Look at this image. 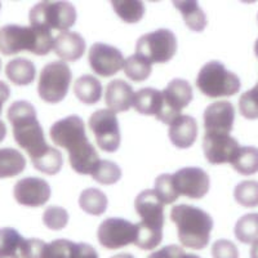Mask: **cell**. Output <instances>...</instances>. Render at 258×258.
Listing matches in <instances>:
<instances>
[{"label":"cell","mask_w":258,"mask_h":258,"mask_svg":"<svg viewBox=\"0 0 258 258\" xmlns=\"http://www.w3.org/2000/svg\"><path fill=\"white\" fill-rule=\"evenodd\" d=\"M54 145L68 150L70 165L77 173L92 174L100 161V156L85 135V125L78 115L61 119L49 131Z\"/></svg>","instance_id":"cell-1"},{"label":"cell","mask_w":258,"mask_h":258,"mask_svg":"<svg viewBox=\"0 0 258 258\" xmlns=\"http://www.w3.org/2000/svg\"><path fill=\"white\" fill-rule=\"evenodd\" d=\"M8 119L13 126V136L18 146L26 150L31 161L40 158L49 145L45 142L35 107L27 101H17L8 109Z\"/></svg>","instance_id":"cell-2"},{"label":"cell","mask_w":258,"mask_h":258,"mask_svg":"<svg viewBox=\"0 0 258 258\" xmlns=\"http://www.w3.org/2000/svg\"><path fill=\"white\" fill-rule=\"evenodd\" d=\"M135 208L142 218L137 223V238L135 244L144 250H151L163 240L164 226V204L158 199L154 190H145L138 194Z\"/></svg>","instance_id":"cell-3"},{"label":"cell","mask_w":258,"mask_h":258,"mask_svg":"<svg viewBox=\"0 0 258 258\" xmlns=\"http://www.w3.org/2000/svg\"><path fill=\"white\" fill-rule=\"evenodd\" d=\"M170 220L176 223L182 245L191 249H203L208 245L213 220L207 212L197 207L181 204L172 208Z\"/></svg>","instance_id":"cell-4"},{"label":"cell","mask_w":258,"mask_h":258,"mask_svg":"<svg viewBox=\"0 0 258 258\" xmlns=\"http://www.w3.org/2000/svg\"><path fill=\"white\" fill-rule=\"evenodd\" d=\"M52 32L44 29L20 25H7L0 29V52L12 56L22 50L45 56L53 49Z\"/></svg>","instance_id":"cell-5"},{"label":"cell","mask_w":258,"mask_h":258,"mask_svg":"<svg viewBox=\"0 0 258 258\" xmlns=\"http://www.w3.org/2000/svg\"><path fill=\"white\" fill-rule=\"evenodd\" d=\"M238 75L225 68L218 61H211L200 69L197 78V87L209 98L230 97L240 91Z\"/></svg>","instance_id":"cell-6"},{"label":"cell","mask_w":258,"mask_h":258,"mask_svg":"<svg viewBox=\"0 0 258 258\" xmlns=\"http://www.w3.org/2000/svg\"><path fill=\"white\" fill-rule=\"evenodd\" d=\"M29 18L32 27L69 31L77 21V9L68 2H41L32 7Z\"/></svg>","instance_id":"cell-7"},{"label":"cell","mask_w":258,"mask_h":258,"mask_svg":"<svg viewBox=\"0 0 258 258\" xmlns=\"http://www.w3.org/2000/svg\"><path fill=\"white\" fill-rule=\"evenodd\" d=\"M70 68L63 61H54L45 64L40 73L38 93L43 101L48 103H58L68 96L70 88Z\"/></svg>","instance_id":"cell-8"},{"label":"cell","mask_w":258,"mask_h":258,"mask_svg":"<svg viewBox=\"0 0 258 258\" xmlns=\"http://www.w3.org/2000/svg\"><path fill=\"white\" fill-rule=\"evenodd\" d=\"M177 52V39L168 29H159L145 34L137 40L136 54L141 56L150 63H165L174 57Z\"/></svg>","instance_id":"cell-9"},{"label":"cell","mask_w":258,"mask_h":258,"mask_svg":"<svg viewBox=\"0 0 258 258\" xmlns=\"http://www.w3.org/2000/svg\"><path fill=\"white\" fill-rule=\"evenodd\" d=\"M161 94L163 106L156 119L168 125L181 115V110L185 109L194 97L190 83L183 79H173L169 82Z\"/></svg>","instance_id":"cell-10"},{"label":"cell","mask_w":258,"mask_h":258,"mask_svg":"<svg viewBox=\"0 0 258 258\" xmlns=\"http://www.w3.org/2000/svg\"><path fill=\"white\" fill-rule=\"evenodd\" d=\"M89 129L97 145L106 153H115L120 145V129L115 112L109 109L97 110L89 117Z\"/></svg>","instance_id":"cell-11"},{"label":"cell","mask_w":258,"mask_h":258,"mask_svg":"<svg viewBox=\"0 0 258 258\" xmlns=\"http://www.w3.org/2000/svg\"><path fill=\"white\" fill-rule=\"evenodd\" d=\"M97 238L107 249H119L132 244L137 238V225L124 218H107L98 227Z\"/></svg>","instance_id":"cell-12"},{"label":"cell","mask_w":258,"mask_h":258,"mask_svg":"<svg viewBox=\"0 0 258 258\" xmlns=\"http://www.w3.org/2000/svg\"><path fill=\"white\" fill-rule=\"evenodd\" d=\"M88 61L92 70L103 78L112 77L124 66V57L120 50L105 43H94L89 48Z\"/></svg>","instance_id":"cell-13"},{"label":"cell","mask_w":258,"mask_h":258,"mask_svg":"<svg viewBox=\"0 0 258 258\" xmlns=\"http://www.w3.org/2000/svg\"><path fill=\"white\" fill-rule=\"evenodd\" d=\"M172 177L178 195H185L190 199H202L209 191V176L202 168H182Z\"/></svg>","instance_id":"cell-14"},{"label":"cell","mask_w":258,"mask_h":258,"mask_svg":"<svg viewBox=\"0 0 258 258\" xmlns=\"http://www.w3.org/2000/svg\"><path fill=\"white\" fill-rule=\"evenodd\" d=\"M240 145L230 135H209L206 133L203 138V150L207 160L211 164L231 163L238 154Z\"/></svg>","instance_id":"cell-15"},{"label":"cell","mask_w":258,"mask_h":258,"mask_svg":"<svg viewBox=\"0 0 258 258\" xmlns=\"http://www.w3.org/2000/svg\"><path fill=\"white\" fill-rule=\"evenodd\" d=\"M13 195L18 204L26 207L44 206L50 198V187L43 178L27 177L17 182L13 188Z\"/></svg>","instance_id":"cell-16"},{"label":"cell","mask_w":258,"mask_h":258,"mask_svg":"<svg viewBox=\"0 0 258 258\" xmlns=\"http://www.w3.org/2000/svg\"><path fill=\"white\" fill-rule=\"evenodd\" d=\"M206 133L209 135H230L235 120L234 105L229 101L211 103L203 115Z\"/></svg>","instance_id":"cell-17"},{"label":"cell","mask_w":258,"mask_h":258,"mask_svg":"<svg viewBox=\"0 0 258 258\" xmlns=\"http://www.w3.org/2000/svg\"><path fill=\"white\" fill-rule=\"evenodd\" d=\"M53 50L63 61L74 62L84 54L85 40L78 32L62 31L53 41Z\"/></svg>","instance_id":"cell-18"},{"label":"cell","mask_w":258,"mask_h":258,"mask_svg":"<svg viewBox=\"0 0 258 258\" xmlns=\"http://www.w3.org/2000/svg\"><path fill=\"white\" fill-rule=\"evenodd\" d=\"M170 142L178 149H188L194 145L198 136V123L188 115H179L169 124Z\"/></svg>","instance_id":"cell-19"},{"label":"cell","mask_w":258,"mask_h":258,"mask_svg":"<svg viewBox=\"0 0 258 258\" xmlns=\"http://www.w3.org/2000/svg\"><path fill=\"white\" fill-rule=\"evenodd\" d=\"M133 89L126 82L115 79L106 87L105 101L106 105L112 112H124L131 109L133 103Z\"/></svg>","instance_id":"cell-20"},{"label":"cell","mask_w":258,"mask_h":258,"mask_svg":"<svg viewBox=\"0 0 258 258\" xmlns=\"http://www.w3.org/2000/svg\"><path fill=\"white\" fill-rule=\"evenodd\" d=\"M132 105L140 114L158 116L163 106V94L158 89L142 88L135 93Z\"/></svg>","instance_id":"cell-21"},{"label":"cell","mask_w":258,"mask_h":258,"mask_svg":"<svg viewBox=\"0 0 258 258\" xmlns=\"http://www.w3.org/2000/svg\"><path fill=\"white\" fill-rule=\"evenodd\" d=\"M6 75L13 84L29 85L35 79L36 70L30 59L15 58L7 64Z\"/></svg>","instance_id":"cell-22"},{"label":"cell","mask_w":258,"mask_h":258,"mask_svg":"<svg viewBox=\"0 0 258 258\" xmlns=\"http://www.w3.org/2000/svg\"><path fill=\"white\" fill-rule=\"evenodd\" d=\"M74 92L83 103L94 105L101 100L102 85L97 78L92 75H83L74 84Z\"/></svg>","instance_id":"cell-23"},{"label":"cell","mask_w":258,"mask_h":258,"mask_svg":"<svg viewBox=\"0 0 258 258\" xmlns=\"http://www.w3.org/2000/svg\"><path fill=\"white\" fill-rule=\"evenodd\" d=\"M173 6L181 12L182 18H183L188 29L197 32H200L206 29V13L203 12V9H200L197 2L182 0V2H173Z\"/></svg>","instance_id":"cell-24"},{"label":"cell","mask_w":258,"mask_h":258,"mask_svg":"<svg viewBox=\"0 0 258 258\" xmlns=\"http://www.w3.org/2000/svg\"><path fill=\"white\" fill-rule=\"evenodd\" d=\"M26 159L15 149H0V178H8L22 173Z\"/></svg>","instance_id":"cell-25"},{"label":"cell","mask_w":258,"mask_h":258,"mask_svg":"<svg viewBox=\"0 0 258 258\" xmlns=\"http://www.w3.org/2000/svg\"><path fill=\"white\" fill-rule=\"evenodd\" d=\"M238 173L244 176H250L258 172V149L253 146L240 147L234 158V160L230 163Z\"/></svg>","instance_id":"cell-26"},{"label":"cell","mask_w":258,"mask_h":258,"mask_svg":"<svg viewBox=\"0 0 258 258\" xmlns=\"http://www.w3.org/2000/svg\"><path fill=\"white\" fill-rule=\"evenodd\" d=\"M79 206L85 213L101 216L107 208V197L98 188H87L80 194Z\"/></svg>","instance_id":"cell-27"},{"label":"cell","mask_w":258,"mask_h":258,"mask_svg":"<svg viewBox=\"0 0 258 258\" xmlns=\"http://www.w3.org/2000/svg\"><path fill=\"white\" fill-rule=\"evenodd\" d=\"M111 6L116 15L126 24H137L145 15V6L137 0H114Z\"/></svg>","instance_id":"cell-28"},{"label":"cell","mask_w":258,"mask_h":258,"mask_svg":"<svg viewBox=\"0 0 258 258\" xmlns=\"http://www.w3.org/2000/svg\"><path fill=\"white\" fill-rule=\"evenodd\" d=\"M235 236L240 243L250 244L258 240V213H249L239 218L235 225Z\"/></svg>","instance_id":"cell-29"},{"label":"cell","mask_w":258,"mask_h":258,"mask_svg":"<svg viewBox=\"0 0 258 258\" xmlns=\"http://www.w3.org/2000/svg\"><path fill=\"white\" fill-rule=\"evenodd\" d=\"M123 69L126 77L131 78L133 82H144L150 77L153 64L141 56L133 54L124 61Z\"/></svg>","instance_id":"cell-30"},{"label":"cell","mask_w":258,"mask_h":258,"mask_svg":"<svg viewBox=\"0 0 258 258\" xmlns=\"http://www.w3.org/2000/svg\"><path fill=\"white\" fill-rule=\"evenodd\" d=\"M62 164H63L62 154L59 153L58 150L50 146L48 147L47 151L40 158L32 161V165L36 169L40 170V172H43L45 174H49V176L58 173L62 168Z\"/></svg>","instance_id":"cell-31"},{"label":"cell","mask_w":258,"mask_h":258,"mask_svg":"<svg viewBox=\"0 0 258 258\" xmlns=\"http://www.w3.org/2000/svg\"><path fill=\"white\" fill-rule=\"evenodd\" d=\"M94 181L102 185H114L121 177V169L114 161L100 160L91 174Z\"/></svg>","instance_id":"cell-32"},{"label":"cell","mask_w":258,"mask_h":258,"mask_svg":"<svg viewBox=\"0 0 258 258\" xmlns=\"http://www.w3.org/2000/svg\"><path fill=\"white\" fill-rule=\"evenodd\" d=\"M235 200L246 208H254L258 206V182L243 181L234 190Z\"/></svg>","instance_id":"cell-33"},{"label":"cell","mask_w":258,"mask_h":258,"mask_svg":"<svg viewBox=\"0 0 258 258\" xmlns=\"http://www.w3.org/2000/svg\"><path fill=\"white\" fill-rule=\"evenodd\" d=\"M154 192L156 194L158 199L160 200L163 204H172L178 199V192L176 191L173 183V177L172 174H160L158 178L155 179V187H154Z\"/></svg>","instance_id":"cell-34"},{"label":"cell","mask_w":258,"mask_h":258,"mask_svg":"<svg viewBox=\"0 0 258 258\" xmlns=\"http://www.w3.org/2000/svg\"><path fill=\"white\" fill-rule=\"evenodd\" d=\"M43 222L48 229L58 231L66 227L69 222V213L62 207L50 206L48 207L43 214Z\"/></svg>","instance_id":"cell-35"},{"label":"cell","mask_w":258,"mask_h":258,"mask_svg":"<svg viewBox=\"0 0 258 258\" xmlns=\"http://www.w3.org/2000/svg\"><path fill=\"white\" fill-rule=\"evenodd\" d=\"M48 244L40 239H25L20 246L21 258H47Z\"/></svg>","instance_id":"cell-36"},{"label":"cell","mask_w":258,"mask_h":258,"mask_svg":"<svg viewBox=\"0 0 258 258\" xmlns=\"http://www.w3.org/2000/svg\"><path fill=\"white\" fill-rule=\"evenodd\" d=\"M77 244L66 239L53 240L48 244L47 258H75Z\"/></svg>","instance_id":"cell-37"},{"label":"cell","mask_w":258,"mask_h":258,"mask_svg":"<svg viewBox=\"0 0 258 258\" xmlns=\"http://www.w3.org/2000/svg\"><path fill=\"white\" fill-rule=\"evenodd\" d=\"M25 239L20 235L17 230L12 227L0 229V250H17L20 252L21 244Z\"/></svg>","instance_id":"cell-38"},{"label":"cell","mask_w":258,"mask_h":258,"mask_svg":"<svg viewBox=\"0 0 258 258\" xmlns=\"http://www.w3.org/2000/svg\"><path fill=\"white\" fill-rule=\"evenodd\" d=\"M213 258H239V250L232 241L221 239L212 246Z\"/></svg>","instance_id":"cell-39"},{"label":"cell","mask_w":258,"mask_h":258,"mask_svg":"<svg viewBox=\"0 0 258 258\" xmlns=\"http://www.w3.org/2000/svg\"><path fill=\"white\" fill-rule=\"evenodd\" d=\"M185 254V250L178 245H167L160 250L151 253L147 258H182Z\"/></svg>","instance_id":"cell-40"},{"label":"cell","mask_w":258,"mask_h":258,"mask_svg":"<svg viewBox=\"0 0 258 258\" xmlns=\"http://www.w3.org/2000/svg\"><path fill=\"white\" fill-rule=\"evenodd\" d=\"M75 258H98L96 249L92 245L85 243L77 244V250H75Z\"/></svg>","instance_id":"cell-41"},{"label":"cell","mask_w":258,"mask_h":258,"mask_svg":"<svg viewBox=\"0 0 258 258\" xmlns=\"http://www.w3.org/2000/svg\"><path fill=\"white\" fill-rule=\"evenodd\" d=\"M11 96V89H9L8 85L4 82L0 80V114H2V109H3V105L7 100Z\"/></svg>","instance_id":"cell-42"},{"label":"cell","mask_w":258,"mask_h":258,"mask_svg":"<svg viewBox=\"0 0 258 258\" xmlns=\"http://www.w3.org/2000/svg\"><path fill=\"white\" fill-rule=\"evenodd\" d=\"M0 258H21V255L16 250H0Z\"/></svg>","instance_id":"cell-43"},{"label":"cell","mask_w":258,"mask_h":258,"mask_svg":"<svg viewBox=\"0 0 258 258\" xmlns=\"http://www.w3.org/2000/svg\"><path fill=\"white\" fill-rule=\"evenodd\" d=\"M250 258H258V240L254 241L250 248Z\"/></svg>","instance_id":"cell-44"},{"label":"cell","mask_w":258,"mask_h":258,"mask_svg":"<svg viewBox=\"0 0 258 258\" xmlns=\"http://www.w3.org/2000/svg\"><path fill=\"white\" fill-rule=\"evenodd\" d=\"M6 135H7V128H6V124H4L3 121L0 120V142L3 141L4 138H6Z\"/></svg>","instance_id":"cell-45"},{"label":"cell","mask_w":258,"mask_h":258,"mask_svg":"<svg viewBox=\"0 0 258 258\" xmlns=\"http://www.w3.org/2000/svg\"><path fill=\"white\" fill-rule=\"evenodd\" d=\"M111 258H135L132 254H129V253H120V254H116Z\"/></svg>","instance_id":"cell-46"},{"label":"cell","mask_w":258,"mask_h":258,"mask_svg":"<svg viewBox=\"0 0 258 258\" xmlns=\"http://www.w3.org/2000/svg\"><path fill=\"white\" fill-rule=\"evenodd\" d=\"M250 91H252V92H253V94H254V96L257 97V98H258V83H257V84L254 85V87H253L252 89H250Z\"/></svg>","instance_id":"cell-47"},{"label":"cell","mask_w":258,"mask_h":258,"mask_svg":"<svg viewBox=\"0 0 258 258\" xmlns=\"http://www.w3.org/2000/svg\"><path fill=\"white\" fill-rule=\"evenodd\" d=\"M182 258H200V257H199V255H197V254H186V253H185Z\"/></svg>","instance_id":"cell-48"},{"label":"cell","mask_w":258,"mask_h":258,"mask_svg":"<svg viewBox=\"0 0 258 258\" xmlns=\"http://www.w3.org/2000/svg\"><path fill=\"white\" fill-rule=\"evenodd\" d=\"M254 53H255V56H257V58H258V39L255 40V43H254Z\"/></svg>","instance_id":"cell-49"}]
</instances>
